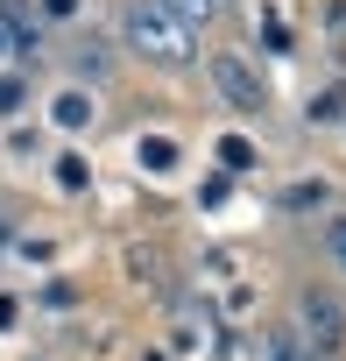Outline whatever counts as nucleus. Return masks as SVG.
Listing matches in <instances>:
<instances>
[{"mask_svg": "<svg viewBox=\"0 0 346 361\" xmlns=\"http://www.w3.org/2000/svg\"><path fill=\"white\" fill-rule=\"evenodd\" d=\"M127 43L141 50V57H155V64H169V71H184L191 57H198V43H191V29L162 8V0H134L127 8Z\"/></svg>", "mask_w": 346, "mask_h": 361, "instance_id": "obj_1", "label": "nucleus"}, {"mask_svg": "<svg viewBox=\"0 0 346 361\" xmlns=\"http://www.w3.org/2000/svg\"><path fill=\"white\" fill-rule=\"evenodd\" d=\"M325 255L346 269V220H332V227H325Z\"/></svg>", "mask_w": 346, "mask_h": 361, "instance_id": "obj_12", "label": "nucleus"}, {"mask_svg": "<svg viewBox=\"0 0 346 361\" xmlns=\"http://www.w3.org/2000/svg\"><path fill=\"white\" fill-rule=\"evenodd\" d=\"M290 347L297 340H262V361H290Z\"/></svg>", "mask_w": 346, "mask_h": 361, "instance_id": "obj_15", "label": "nucleus"}, {"mask_svg": "<svg viewBox=\"0 0 346 361\" xmlns=\"http://www.w3.org/2000/svg\"><path fill=\"white\" fill-rule=\"evenodd\" d=\"M15 326V298H0V333H8Z\"/></svg>", "mask_w": 346, "mask_h": 361, "instance_id": "obj_16", "label": "nucleus"}, {"mask_svg": "<svg viewBox=\"0 0 346 361\" xmlns=\"http://www.w3.org/2000/svg\"><path fill=\"white\" fill-rule=\"evenodd\" d=\"M141 361H169V354H141Z\"/></svg>", "mask_w": 346, "mask_h": 361, "instance_id": "obj_18", "label": "nucleus"}, {"mask_svg": "<svg viewBox=\"0 0 346 361\" xmlns=\"http://www.w3.org/2000/svg\"><path fill=\"white\" fill-rule=\"evenodd\" d=\"M57 185H64V192H85V185H92V163H85V156H57Z\"/></svg>", "mask_w": 346, "mask_h": 361, "instance_id": "obj_10", "label": "nucleus"}, {"mask_svg": "<svg viewBox=\"0 0 346 361\" xmlns=\"http://www.w3.org/2000/svg\"><path fill=\"white\" fill-rule=\"evenodd\" d=\"M43 15H50V22H71V15H78V0H43Z\"/></svg>", "mask_w": 346, "mask_h": 361, "instance_id": "obj_14", "label": "nucleus"}, {"mask_svg": "<svg viewBox=\"0 0 346 361\" xmlns=\"http://www.w3.org/2000/svg\"><path fill=\"white\" fill-rule=\"evenodd\" d=\"M162 8L177 15L184 29H198V22H219V15H226V0H162Z\"/></svg>", "mask_w": 346, "mask_h": 361, "instance_id": "obj_8", "label": "nucleus"}, {"mask_svg": "<svg viewBox=\"0 0 346 361\" xmlns=\"http://www.w3.org/2000/svg\"><path fill=\"white\" fill-rule=\"evenodd\" d=\"M8 50H15V43H8V29H0V57H8Z\"/></svg>", "mask_w": 346, "mask_h": 361, "instance_id": "obj_17", "label": "nucleus"}, {"mask_svg": "<svg viewBox=\"0 0 346 361\" xmlns=\"http://www.w3.org/2000/svg\"><path fill=\"white\" fill-rule=\"evenodd\" d=\"M283 206H290V213H311V206H325V185H290Z\"/></svg>", "mask_w": 346, "mask_h": 361, "instance_id": "obj_11", "label": "nucleus"}, {"mask_svg": "<svg viewBox=\"0 0 346 361\" xmlns=\"http://www.w3.org/2000/svg\"><path fill=\"white\" fill-rule=\"evenodd\" d=\"M205 71H212V85H219V99H226V106H241V114H262V106H269V85H262V71H255L241 50L205 57Z\"/></svg>", "mask_w": 346, "mask_h": 361, "instance_id": "obj_2", "label": "nucleus"}, {"mask_svg": "<svg viewBox=\"0 0 346 361\" xmlns=\"http://www.w3.org/2000/svg\"><path fill=\"white\" fill-rule=\"evenodd\" d=\"M177 347H184V354H191V347L226 354V333H219V319H212L205 305H184V312H177Z\"/></svg>", "mask_w": 346, "mask_h": 361, "instance_id": "obj_4", "label": "nucleus"}, {"mask_svg": "<svg viewBox=\"0 0 346 361\" xmlns=\"http://www.w3.org/2000/svg\"><path fill=\"white\" fill-rule=\"evenodd\" d=\"M297 333H304V347L339 354V347H346V305H339V298H325V290H311V298L297 305Z\"/></svg>", "mask_w": 346, "mask_h": 361, "instance_id": "obj_3", "label": "nucleus"}, {"mask_svg": "<svg viewBox=\"0 0 346 361\" xmlns=\"http://www.w3.org/2000/svg\"><path fill=\"white\" fill-rule=\"evenodd\" d=\"M332 121H346V78H332L325 92H311V128H332Z\"/></svg>", "mask_w": 346, "mask_h": 361, "instance_id": "obj_6", "label": "nucleus"}, {"mask_svg": "<svg viewBox=\"0 0 346 361\" xmlns=\"http://www.w3.org/2000/svg\"><path fill=\"white\" fill-rule=\"evenodd\" d=\"M134 156H141V170H148V177L177 170V142H169V135H141V149H134Z\"/></svg>", "mask_w": 346, "mask_h": 361, "instance_id": "obj_7", "label": "nucleus"}, {"mask_svg": "<svg viewBox=\"0 0 346 361\" xmlns=\"http://www.w3.org/2000/svg\"><path fill=\"white\" fill-rule=\"evenodd\" d=\"M92 114H99V106H92V92H85V85H64V92L50 99V121H57L64 135H78V128H92Z\"/></svg>", "mask_w": 346, "mask_h": 361, "instance_id": "obj_5", "label": "nucleus"}, {"mask_svg": "<svg viewBox=\"0 0 346 361\" xmlns=\"http://www.w3.org/2000/svg\"><path fill=\"white\" fill-rule=\"evenodd\" d=\"M219 163H226V170H255L262 156H255V142H248V135H219Z\"/></svg>", "mask_w": 346, "mask_h": 361, "instance_id": "obj_9", "label": "nucleus"}, {"mask_svg": "<svg viewBox=\"0 0 346 361\" xmlns=\"http://www.w3.org/2000/svg\"><path fill=\"white\" fill-rule=\"evenodd\" d=\"M22 99H29V92H22V78H0V114H15Z\"/></svg>", "mask_w": 346, "mask_h": 361, "instance_id": "obj_13", "label": "nucleus"}]
</instances>
